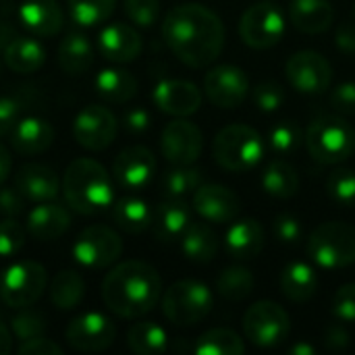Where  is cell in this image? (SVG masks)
Returning a JSON list of instances; mask_svg holds the SVG:
<instances>
[{
  "instance_id": "1",
  "label": "cell",
  "mask_w": 355,
  "mask_h": 355,
  "mask_svg": "<svg viewBox=\"0 0 355 355\" xmlns=\"http://www.w3.org/2000/svg\"><path fill=\"white\" fill-rule=\"evenodd\" d=\"M162 37L183 64L204 69L210 67L225 48V25L208 6L187 2L166 12Z\"/></svg>"
},
{
  "instance_id": "2",
  "label": "cell",
  "mask_w": 355,
  "mask_h": 355,
  "mask_svg": "<svg viewBox=\"0 0 355 355\" xmlns=\"http://www.w3.org/2000/svg\"><path fill=\"white\" fill-rule=\"evenodd\" d=\"M162 297L158 270L141 260L116 264L102 281V300L121 318H141L152 312Z\"/></svg>"
},
{
  "instance_id": "3",
  "label": "cell",
  "mask_w": 355,
  "mask_h": 355,
  "mask_svg": "<svg viewBox=\"0 0 355 355\" xmlns=\"http://www.w3.org/2000/svg\"><path fill=\"white\" fill-rule=\"evenodd\" d=\"M62 193L67 206L85 216L104 212L114 204L112 179L108 171L92 158H77L67 166Z\"/></svg>"
},
{
  "instance_id": "4",
  "label": "cell",
  "mask_w": 355,
  "mask_h": 355,
  "mask_svg": "<svg viewBox=\"0 0 355 355\" xmlns=\"http://www.w3.org/2000/svg\"><path fill=\"white\" fill-rule=\"evenodd\" d=\"M266 146L262 135L241 123L223 127L212 144V154L218 166L229 173H248L260 164L264 158Z\"/></svg>"
},
{
  "instance_id": "5",
  "label": "cell",
  "mask_w": 355,
  "mask_h": 355,
  "mask_svg": "<svg viewBox=\"0 0 355 355\" xmlns=\"http://www.w3.org/2000/svg\"><path fill=\"white\" fill-rule=\"evenodd\" d=\"M306 148L320 164H341L355 152L354 127L343 119V114H322L308 125Z\"/></svg>"
},
{
  "instance_id": "6",
  "label": "cell",
  "mask_w": 355,
  "mask_h": 355,
  "mask_svg": "<svg viewBox=\"0 0 355 355\" xmlns=\"http://www.w3.org/2000/svg\"><path fill=\"white\" fill-rule=\"evenodd\" d=\"M308 258L324 270L347 268L355 264V227L339 220L318 225L306 243Z\"/></svg>"
},
{
  "instance_id": "7",
  "label": "cell",
  "mask_w": 355,
  "mask_h": 355,
  "mask_svg": "<svg viewBox=\"0 0 355 355\" xmlns=\"http://www.w3.org/2000/svg\"><path fill=\"white\" fill-rule=\"evenodd\" d=\"M214 308V297L208 285L185 279L173 283L162 295V314L175 327H196Z\"/></svg>"
},
{
  "instance_id": "8",
  "label": "cell",
  "mask_w": 355,
  "mask_h": 355,
  "mask_svg": "<svg viewBox=\"0 0 355 355\" xmlns=\"http://www.w3.org/2000/svg\"><path fill=\"white\" fill-rule=\"evenodd\" d=\"M48 275L40 262L19 260L0 275V300L15 310L33 306L46 291Z\"/></svg>"
},
{
  "instance_id": "9",
  "label": "cell",
  "mask_w": 355,
  "mask_h": 355,
  "mask_svg": "<svg viewBox=\"0 0 355 355\" xmlns=\"http://www.w3.org/2000/svg\"><path fill=\"white\" fill-rule=\"evenodd\" d=\"M243 333L258 347H277L291 333V318L283 306L262 300L243 314Z\"/></svg>"
},
{
  "instance_id": "10",
  "label": "cell",
  "mask_w": 355,
  "mask_h": 355,
  "mask_svg": "<svg viewBox=\"0 0 355 355\" xmlns=\"http://www.w3.org/2000/svg\"><path fill=\"white\" fill-rule=\"evenodd\" d=\"M123 254V239L104 225L85 227L73 243V260L83 268H108Z\"/></svg>"
},
{
  "instance_id": "11",
  "label": "cell",
  "mask_w": 355,
  "mask_h": 355,
  "mask_svg": "<svg viewBox=\"0 0 355 355\" xmlns=\"http://www.w3.org/2000/svg\"><path fill=\"white\" fill-rule=\"evenodd\" d=\"M285 15L277 4L260 2L245 8L239 21V35L245 46L254 50H268L285 35Z\"/></svg>"
},
{
  "instance_id": "12",
  "label": "cell",
  "mask_w": 355,
  "mask_h": 355,
  "mask_svg": "<svg viewBox=\"0 0 355 355\" xmlns=\"http://www.w3.org/2000/svg\"><path fill=\"white\" fill-rule=\"evenodd\" d=\"M285 73L289 79V85L308 96L322 94L331 87L333 81V67L331 62L316 50H300L295 52L287 64Z\"/></svg>"
},
{
  "instance_id": "13",
  "label": "cell",
  "mask_w": 355,
  "mask_h": 355,
  "mask_svg": "<svg viewBox=\"0 0 355 355\" xmlns=\"http://www.w3.org/2000/svg\"><path fill=\"white\" fill-rule=\"evenodd\" d=\"M71 349L81 354H98L108 349L116 339L114 322L102 312H85L73 318L64 331Z\"/></svg>"
},
{
  "instance_id": "14",
  "label": "cell",
  "mask_w": 355,
  "mask_h": 355,
  "mask_svg": "<svg viewBox=\"0 0 355 355\" xmlns=\"http://www.w3.org/2000/svg\"><path fill=\"white\" fill-rule=\"evenodd\" d=\"M119 131V121L116 116L106 108L98 104H87L81 108L73 121V135L77 144L89 152H100L106 150Z\"/></svg>"
},
{
  "instance_id": "15",
  "label": "cell",
  "mask_w": 355,
  "mask_h": 355,
  "mask_svg": "<svg viewBox=\"0 0 355 355\" xmlns=\"http://www.w3.org/2000/svg\"><path fill=\"white\" fill-rule=\"evenodd\" d=\"M204 135L200 127L185 116L171 121L160 137V150L164 158L175 166H189L202 156Z\"/></svg>"
},
{
  "instance_id": "16",
  "label": "cell",
  "mask_w": 355,
  "mask_h": 355,
  "mask_svg": "<svg viewBox=\"0 0 355 355\" xmlns=\"http://www.w3.org/2000/svg\"><path fill=\"white\" fill-rule=\"evenodd\" d=\"M204 92L214 106L231 110L245 102L250 94V79L245 71L235 64H218L206 73Z\"/></svg>"
},
{
  "instance_id": "17",
  "label": "cell",
  "mask_w": 355,
  "mask_h": 355,
  "mask_svg": "<svg viewBox=\"0 0 355 355\" xmlns=\"http://www.w3.org/2000/svg\"><path fill=\"white\" fill-rule=\"evenodd\" d=\"M112 175L119 187L127 191H141L156 175V156L146 146H129L114 158Z\"/></svg>"
},
{
  "instance_id": "18",
  "label": "cell",
  "mask_w": 355,
  "mask_h": 355,
  "mask_svg": "<svg viewBox=\"0 0 355 355\" xmlns=\"http://www.w3.org/2000/svg\"><path fill=\"white\" fill-rule=\"evenodd\" d=\"M193 210L208 223L229 225L239 216L241 202L233 189L218 183H206L193 191Z\"/></svg>"
},
{
  "instance_id": "19",
  "label": "cell",
  "mask_w": 355,
  "mask_h": 355,
  "mask_svg": "<svg viewBox=\"0 0 355 355\" xmlns=\"http://www.w3.org/2000/svg\"><path fill=\"white\" fill-rule=\"evenodd\" d=\"M154 104L171 116H191L202 106V89L185 79H162L154 87Z\"/></svg>"
},
{
  "instance_id": "20",
  "label": "cell",
  "mask_w": 355,
  "mask_h": 355,
  "mask_svg": "<svg viewBox=\"0 0 355 355\" xmlns=\"http://www.w3.org/2000/svg\"><path fill=\"white\" fill-rule=\"evenodd\" d=\"M98 50L110 62H131L141 52V35L127 23H108L98 35Z\"/></svg>"
},
{
  "instance_id": "21",
  "label": "cell",
  "mask_w": 355,
  "mask_h": 355,
  "mask_svg": "<svg viewBox=\"0 0 355 355\" xmlns=\"http://www.w3.org/2000/svg\"><path fill=\"white\" fill-rule=\"evenodd\" d=\"M15 187L29 202H50L60 193V179L52 166L46 164H25L15 175Z\"/></svg>"
},
{
  "instance_id": "22",
  "label": "cell",
  "mask_w": 355,
  "mask_h": 355,
  "mask_svg": "<svg viewBox=\"0 0 355 355\" xmlns=\"http://www.w3.org/2000/svg\"><path fill=\"white\" fill-rule=\"evenodd\" d=\"M19 23L29 33L48 37L62 29L64 15L56 0H23L19 6Z\"/></svg>"
},
{
  "instance_id": "23",
  "label": "cell",
  "mask_w": 355,
  "mask_h": 355,
  "mask_svg": "<svg viewBox=\"0 0 355 355\" xmlns=\"http://www.w3.org/2000/svg\"><path fill=\"white\" fill-rule=\"evenodd\" d=\"M71 227V214L64 206L50 202H40L27 214V233L37 241H54L64 235Z\"/></svg>"
},
{
  "instance_id": "24",
  "label": "cell",
  "mask_w": 355,
  "mask_h": 355,
  "mask_svg": "<svg viewBox=\"0 0 355 355\" xmlns=\"http://www.w3.org/2000/svg\"><path fill=\"white\" fill-rule=\"evenodd\" d=\"M54 141V127L42 116L19 119L10 131V146L21 156H35L46 152Z\"/></svg>"
},
{
  "instance_id": "25",
  "label": "cell",
  "mask_w": 355,
  "mask_h": 355,
  "mask_svg": "<svg viewBox=\"0 0 355 355\" xmlns=\"http://www.w3.org/2000/svg\"><path fill=\"white\" fill-rule=\"evenodd\" d=\"M266 243V233L256 218L233 220L227 231L225 245L231 258L237 260H254L262 254Z\"/></svg>"
},
{
  "instance_id": "26",
  "label": "cell",
  "mask_w": 355,
  "mask_h": 355,
  "mask_svg": "<svg viewBox=\"0 0 355 355\" xmlns=\"http://www.w3.org/2000/svg\"><path fill=\"white\" fill-rule=\"evenodd\" d=\"M333 19L335 8L329 0H291L289 4V21L302 33H322L333 25Z\"/></svg>"
},
{
  "instance_id": "27",
  "label": "cell",
  "mask_w": 355,
  "mask_h": 355,
  "mask_svg": "<svg viewBox=\"0 0 355 355\" xmlns=\"http://www.w3.org/2000/svg\"><path fill=\"white\" fill-rule=\"evenodd\" d=\"M189 223H191L189 206L183 200H179V198H166V202H162L154 210L152 229H154V235L160 241L168 243V241L181 239V235L185 233Z\"/></svg>"
},
{
  "instance_id": "28",
  "label": "cell",
  "mask_w": 355,
  "mask_h": 355,
  "mask_svg": "<svg viewBox=\"0 0 355 355\" xmlns=\"http://www.w3.org/2000/svg\"><path fill=\"white\" fill-rule=\"evenodd\" d=\"M46 60V50L40 40L29 35H17L4 46V62L12 73H35Z\"/></svg>"
},
{
  "instance_id": "29",
  "label": "cell",
  "mask_w": 355,
  "mask_h": 355,
  "mask_svg": "<svg viewBox=\"0 0 355 355\" xmlns=\"http://www.w3.org/2000/svg\"><path fill=\"white\" fill-rule=\"evenodd\" d=\"M181 252L187 260L198 264H208L216 258L220 250L218 235L206 223H189L185 233L181 235Z\"/></svg>"
},
{
  "instance_id": "30",
  "label": "cell",
  "mask_w": 355,
  "mask_h": 355,
  "mask_svg": "<svg viewBox=\"0 0 355 355\" xmlns=\"http://www.w3.org/2000/svg\"><path fill=\"white\" fill-rule=\"evenodd\" d=\"M281 291L295 304L310 302L318 291V275L308 262H291L283 268Z\"/></svg>"
},
{
  "instance_id": "31",
  "label": "cell",
  "mask_w": 355,
  "mask_h": 355,
  "mask_svg": "<svg viewBox=\"0 0 355 355\" xmlns=\"http://www.w3.org/2000/svg\"><path fill=\"white\" fill-rule=\"evenodd\" d=\"M94 85H96V92L100 94V98H104L106 102H112V104H125L137 94L135 75H131L127 69H119V67L102 69L96 75Z\"/></svg>"
},
{
  "instance_id": "32",
  "label": "cell",
  "mask_w": 355,
  "mask_h": 355,
  "mask_svg": "<svg viewBox=\"0 0 355 355\" xmlns=\"http://www.w3.org/2000/svg\"><path fill=\"white\" fill-rule=\"evenodd\" d=\"M94 62V48L87 35L71 31L58 44V64L67 75H83Z\"/></svg>"
},
{
  "instance_id": "33",
  "label": "cell",
  "mask_w": 355,
  "mask_h": 355,
  "mask_svg": "<svg viewBox=\"0 0 355 355\" xmlns=\"http://www.w3.org/2000/svg\"><path fill=\"white\" fill-rule=\"evenodd\" d=\"M112 218H114L116 227L123 229L125 233L139 235L152 227L154 210L150 208V204L146 200L127 196V198L119 200L116 204H112Z\"/></svg>"
},
{
  "instance_id": "34",
  "label": "cell",
  "mask_w": 355,
  "mask_h": 355,
  "mask_svg": "<svg viewBox=\"0 0 355 355\" xmlns=\"http://www.w3.org/2000/svg\"><path fill=\"white\" fill-rule=\"evenodd\" d=\"M262 189L268 196L279 198V200H289V198L297 196V191H300L297 168L285 158L272 160L262 173Z\"/></svg>"
},
{
  "instance_id": "35",
  "label": "cell",
  "mask_w": 355,
  "mask_h": 355,
  "mask_svg": "<svg viewBox=\"0 0 355 355\" xmlns=\"http://www.w3.org/2000/svg\"><path fill=\"white\" fill-rule=\"evenodd\" d=\"M127 345L137 355H160L168 349V335L156 322H135L127 333Z\"/></svg>"
},
{
  "instance_id": "36",
  "label": "cell",
  "mask_w": 355,
  "mask_h": 355,
  "mask_svg": "<svg viewBox=\"0 0 355 355\" xmlns=\"http://www.w3.org/2000/svg\"><path fill=\"white\" fill-rule=\"evenodd\" d=\"M85 295L83 277L77 270H60L50 283V300L58 310H73Z\"/></svg>"
},
{
  "instance_id": "37",
  "label": "cell",
  "mask_w": 355,
  "mask_h": 355,
  "mask_svg": "<svg viewBox=\"0 0 355 355\" xmlns=\"http://www.w3.org/2000/svg\"><path fill=\"white\" fill-rule=\"evenodd\" d=\"M193 354L198 355H243L245 343L231 329H210L200 335L193 343Z\"/></svg>"
},
{
  "instance_id": "38",
  "label": "cell",
  "mask_w": 355,
  "mask_h": 355,
  "mask_svg": "<svg viewBox=\"0 0 355 355\" xmlns=\"http://www.w3.org/2000/svg\"><path fill=\"white\" fill-rule=\"evenodd\" d=\"M254 287H256V279H254L252 270H248L243 266H229L216 279V291L227 302L248 300L252 295Z\"/></svg>"
},
{
  "instance_id": "39",
  "label": "cell",
  "mask_w": 355,
  "mask_h": 355,
  "mask_svg": "<svg viewBox=\"0 0 355 355\" xmlns=\"http://www.w3.org/2000/svg\"><path fill=\"white\" fill-rule=\"evenodd\" d=\"M202 185V175L198 168L189 166H175L162 175L160 189L166 198H179L183 200L185 196L193 193Z\"/></svg>"
},
{
  "instance_id": "40",
  "label": "cell",
  "mask_w": 355,
  "mask_h": 355,
  "mask_svg": "<svg viewBox=\"0 0 355 355\" xmlns=\"http://www.w3.org/2000/svg\"><path fill=\"white\" fill-rule=\"evenodd\" d=\"M67 4L69 15L77 25L94 27L104 23L112 15L116 0H67Z\"/></svg>"
},
{
  "instance_id": "41",
  "label": "cell",
  "mask_w": 355,
  "mask_h": 355,
  "mask_svg": "<svg viewBox=\"0 0 355 355\" xmlns=\"http://www.w3.org/2000/svg\"><path fill=\"white\" fill-rule=\"evenodd\" d=\"M304 139V131L295 121H281L268 133V146L277 156L293 154Z\"/></svg>"
},
{
  "instance_id": "42",
  "label": "cell",
  "mask_w": 355,
  "mask_h": 355,
  "mask_svg": "<svg viewBox=\"0 0 355 355\" xmlns=\"http://www.w3.org/2000/svg\"><path fill=\"white\" fill-rule=\"evenodd\" d=\"M327 193L333 202L345 208L355 206V171L352 168H337L327 179Z\"/></svg>"
},
{
  "instance_id": "43",
  "label": "cell",
  "mask_w": 355,
  "mask_h": 355,
  "mask_svg": "<svg viewBox=\"0 0 355 355\" xmlns=\"http://www.w3.org/2000/svg\"><path fill=\"white\" fill-rule=\"evenodd\" d=\"M25 245V229L12 218H4L0 223V258H12L17 256Z\"/></svg>"
},
{
  "instance_id": "44",
  "label": "cell",
  "mask_w": 355,
  "mask_h": 355,
  "mask_svg": "<svg viewBox=\"0 0 355 355\" xmlns=\"http://www.w3.org/2000/svg\"><path fill=\"white\" fill-rule=\"evenodd\" d=\"M123 6L137 27H152L160 17V0H125Z\"/></svg>"
},
{
  "instance_id": "45",
  "label": "cell",
  "mask_w": 355,
  "mask_h": 355,
  "mask_svg": "<svg viewBox=\"0 0 355 355\" xmlns=\"http://www.w3.org/2000/svg\"><path fill=\"white\" fill-rule=\"evenodd\" d=\"M272 233H275L279 243H283V245H297L302 241V237H304V227H302V223L293 214L281 212L272 220Z\"/></svg>"
},
{
  "instance_id": "46",
  "label": "cell",
  "mask_w": 355,
  "mask_h": 355,
  "mask_svg": "<svg viewBox=\"0 0 355 355\" xmlns=\"http://www.w3.org/2000/svg\"><path fill=\"white\" fill-rule=\"evenodd\" d=\"M285 102V89L277 81H262L254 89V104L262 112H277Z\"/></svg>"
},
{
  "instance_id": "47",
  "label": "cell",
  "mask_w": 355,
  "mask_h": 355,
  "mask_svg": "<svg viewBox=\"0 0 355 355\" xmlns=\"http://www.w3.org/2000/svg\"><path fill=\"white\" fill-rule=\"evenodd\" d=\"M10 329L12 333L19 337V341H27V339H33V337H40L44 335L46 331V322L40 314L35 312H23L19 316H15L10 320Z\"/></svg>"
},
{
  "instance_id": "48",
  "label": "cell",
  "mask_w": 355,
  "mask_h": 355,
  "mask_svg": "<svg viewBox=\"0 0 355 355\" xmlns=\"http://www.w3.org/2000/svg\"><path fill=\"white\" fill-rule=\"evenodd\" d=\"M333 316L341 322H355V283L343 285L333 297Z\"/></svg>"
},
{
  "instance_id": "49",
  "label": "cell",
  "mask_w": 355,
  "mask_h": 355,
  "mask_svg": "<svg viewBox=\"0 0 355 355\" xmlns=\"http://www.w3.org/2000/svg\"><path fill=\"white\" fill-rule=\"evenodd\" d=\"M331 106L343 116L355 114V81L339 83L331 92Z\"/></svg>"
},
{
  "instance_id": "50",
  "label": "cell",
  "mask_w": 355,
  "mask_h": 355,
  "mask_svg": "<svg viewBox=\"0 0 355 355\" xmlns=\"http://www.w3.org/2000/svg\"><path fill=\"white\" fill-rule=\"evenodd\" d=\"M17 352L21 355H60L62 347L58 343H54L52 339H46L44 335H40V337L21 341Z\"/></svg>"
},
{
  "instance_id": "51",
  "label": "cell",
  "mask_w": 355,
  "mask_h": 355,
  "mask_svg": "<svg viewBox=\"0 0 355 355\" xmlns=\"http://www.w3.org/2000/svg\"><path fill=\"white\" fill-rule=\"evenodd\" d=\"M19 102L10 96H0V137L10 133L19 121Z\"/></svg>"
},
{
  "instance_id": "52",
  "label": "cell",
  "mask_w": 355,
  "mask_h": 355,
  "mask_svg": "<svg viewBox=\"0 0 355 355\" xmlns=\"http://www.w3.org/2000/svg\"><path fill=\"white\" fill-rule=\"evenodd\" d=\"M25 208V198L17 187H0V212L4 216H19Z\"/></svg>"
},
{
  "instance_id": "53",
  "label": "cell",
  "mask_w": 355,
  "mask_h": 355,
  "mask_svg": "<svg viewBox=\"0 0 355 355\" xmlns=\"http://www.w3.org/2000/svg\"><path fill=\"white\" fill-rule=\"evenodd\" d=\"M123 125L131 133H144V131L150 129L152 116H150V112L146 108H131V110H127V114L123 119Z\"/></svg>"
},
{
  "instance_id": "54",
  "label": "cell",
  "mask_w": 355,
  "mask_h": 355,
  "mask_svg": "<svg viewBox=\"0 0 355 355\" xmlns=\"http://www.w3.org/2000/svg\"><path fill=\"white\" fill-rule=\"evenodd\" d=\"M337 48L345 54H355V25L354 23H341L335 35Z\"/></svg>"
},
{
  "instance_id": "55",
  "label": "cell",
  "mask_w": 355,
  "mask_h": 355,
  "mask_svg": "<svg viewBox=\"0 0 355 355\" xmlns=\"http://www.w3.org/2000/svg\"><path fill=\"white\" fill-rule=\"evenodd\" d=\"M324 343L331 349H345L349 345V335L343 327L339 324H331L324 333Z\"/></svg>"
},
{
  "instance_id": "56",
  "label": "cell",
  "mask_w": 355,
  "mask_h": 355,
  "mask_svg": "<svg viewBox=\"0 0 355 355\" xmlns=\"http://www.w3.org/2000/svg\"><path fill=\"white\" fill-rule=\"evenodd\" d=\"M10 168H12V160H10V154L8 150L0 144V187L4 185V181L8 179L10 175Z\"/></svg>"
},
{
  "instance_id": "57",
  "label": "cell",
  "mask_w": 355,
  "mask_h": 355,
  "mask_svg": "<svg viewBox=\"0 0 355 355\" xmlns=\"http://www.w3.org/2000/svg\"><path fill=\"white\" fill-rule=\"evenodd\" d=\"M12 352V335L0 320V355H8Z\"/></svg>"
},
{
  "instance_id": "58",
  "label": "cell",
  "mask_w": 355,
  "mask_h": 355,
  "mask_svg": "<svg viewBox=\"0 0 355 355\" xmlns=\"http://www.w3.org/2000/svg\"><path fill=\"white\" fill-rule=\"evenodd\" d=\"M291 354L293 355H314L316 354V349H314L312 345H308V343H297V345H293V347H291Z\"/></svg>"
},
{
  "instance_id": "59",
  "label": "cell",
  "mask_w": 355,
  "mask_h": 355,
  "mask_svg": "<svg viewBox=\"0 0 355 355\" xmlns=\"http://www.w3.org/2000/svg\"><path fill=\"white\" fill-rule=\"evenodd\" d=\"M0 71H2V62H0Z\"/></svg>"
},
{
  "instance_id": "60",
  "label": "cell",
  "mask_w": 355,
  "mask_h": 355,
  "mask_svg": "<svg viewBox=\"0 0 355 355\" xmlns=\"http://www.w3.org/2000/svg\"><path fill=\"white\" fill-rule=\"evenodd\" d=\"M354 12H355V10H354Z\"/></svg>"
}]
</instances>
